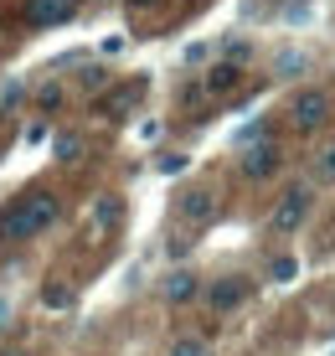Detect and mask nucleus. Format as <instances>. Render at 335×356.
<instances>
[{
	"label": "nucleus",
	"instance_id": "3",
	"mask_svg": "<svg viewBox=\"0 0 335 356\" xmlns=\"http://www.w3.org/2000/svg\"><path fill=\"white\" fill-rule=\"evenodd\" d=\"M289 124L300 129V134H320L330 124V93L325 88H304V93H294V104H289Z\"/></svg>",
	"mask_w": 335,
	"mask_h": 356
},
{
	"label": "nucleus",
	"instance_id": "11",
	"mask_svg": "<svg viewBox=\"0 0 335 356\" xmlns=\"http://www.w3.org/2000/svg\"><path fill=\"white\" fill-rule=\"evenodd\" d=\"M294 268H300V264H294L289 253H279V259L268 264V279H274V284H289V279H294Z\"/></svg>",
	"mask_w": 335,
	"mask_h": 356
},
{
	"label": "nucleus",
	"instance_id": "5",
	"mask_svg": "<svg viewBox=\"0 0 335 356\" xmlns=\"http://www.w3.org/2000/svg\"><path fill=\"white\" fill-rule=\"evenodd\" d=\"M176 212H181V222H186V227H206V222L217 217V191H212V186H191V191H181Z\"/></svg>",
	"mask_w": 335,
	"mask_h": 356
},
{
	"label": "nucleus",
	"instance_id": "8",
	"mask_svg": "<svg viewBox=\"0 0 335 356\" xmlns=\"http://www.w3.org/2000/svg\"><path fill=\"white\" fill-rule=\"evenodd\" d=\"M140 93H145V83H140V78H134V83H119L114 93H104V98H98V114H108V119H124L134 104H140Z\"/></svg>",
	"mask_w": 335,
	"mask_h": 356
},
{
	"label": "nucleus",
	"instance_id": "12",
	"mask_svg": "<svg viewBox=\"0 0 335 356\" xmlns=\"http://www.w3.org/2000/svg\"><path fill=\"white\" fill-rule=\"evenodd\" d=\"M93 217H98V227H114V222H119V217H124V207H119V196H108V202H98V212H93Z\"/></svg>",
	"mask_w": 335,
	"mask_h": 356
},
{
	"label": "nucleus",
	"instance_id": "1",
	"mask_svg": "<svg viewBox=\"0 0 335 356\" xmlns=\"http://www.w3.org/2000/svg\"><path fill=\"white\" fill-rule=\"evenodd\" d=\"M62 217V202H57V191H26V196H16V202L0 212V238L6 243H26L36 238V232H47Z\"/></svg>",
	"mask_w": 335,
	"mask_h": 356
},
{
	"label": "nucleus",
	"instance_id": "17",
	"mask_svg": "<svg viewBox=\"0 0 335 356\" xmlns=\"http://www.w3.org/2000/svg\"><path fill=\"white\" fill-rule=\"evenodd\" d=\"M129 6H155V0H129Z\"/></svg>",
	"mask_w": 335,
	"mask_h": 356
},
{
	"label": "nucleus",
	"instance_id": "15",
	"mask_svg": "<svg viewBox=\"0 0 335 356\" xmlns=\"http://www.w3.org/2000/svg\"><path fill=\"white\" fill-rule=\"evenodd\" d=\"M78 150H83V140H78V134H67V140H57V155H62V161H78Z\"/></svg>",
	"mask_w": 335,
	"mask_h": 356
},
{
	"label": "nucleus",
	"instance_id": "2",
	"mask_svg": "<svg viewBox=\"0 0 335 356\" xmlns=\"http://www.w3.org/2000/svg\"><path fill=\"white\" fill-rule=\"evenodd\" d=\"M309 207H315V191H309V186H289V191L274 202V212H268V232H279V238L300 232L304 217H309Z\"/></svg>",
	"mask_w": 335,
	"mask_h": 356
},
{
	"label": "nucleus",
	"instance_id": "10",
	"mask_svg": "<svg viewBox=\"0 0 335 356\" xmlns=\"http://www.w3.org/2000/svg\"><path fill=\"white\" fill-rule=\"evenodd\" d=\"M243 83V67L238 63H217L212 72H206V93H232Z\"/></svg>",
	"mask_w": 335,
	"mask_h": 356
},
{
	"label": "nucleus",
	"instance_id": "6",
	"mask_svg": "<svg viewBox=\"0 0 335 356\" xmlns=\"http://www.w3.org/2000/svg\"><path fill=\"white\" fill-rule=\"evenodd\" d=\"M243 176L247 181H268V176H274V170L284 165V155H279V145L274 140H253V145H247V150H243Z\"/></svg>",
	"mask_w": 335,
	"mask_h": 356
},
{
	"label": "nucleus",
	"instance_id": "9",
	"mask_svg": "<svg viewBox=\"0 0 335 356\" xmlns=\"http://www.w3.org/2000/svg\"><path fill=\"white\" fill-rule=\"evenodd\" d=\"M196 294H202V279H196L191 268H181V274L165 279V300H170V305H191Z\"/></svg>",
	"mask_w": 335,
	"mask_h": 356
},
{
	"label": "nucleus",
	"instance_id": "14",
	"mask_svg": "<svg viewBox=\"0 0 335 356\" xmlns=\"http://www.w3.org/2000/svg\"><path fill=\"white\" fill-rule=\"evenodd\" d=\"M279 67H284V78H294V72H304V52H284V57H279Z\"/></svg>",
	"mask_w": 335,
	"mask_h": 356
},
{
	"label": "nucleus",
	"instance_id": "13",
	"mask_svg": "<svg viewBox=\"0 0 335 356\" xmlns=\"http://www.w3.org/2000/svg\"><path fill=\"white\" fill-rule=\"evenodd\" d=\"M170 356H206V346L196 336H181V341H170Z\"/></svg>",
	"mask_w": 335,
	"mask_h": 356
},
{
	"label": "nucleus",
	"instance_id": "7",
	"mask_svg": "<svg viewBox=\"0 0 335 356\" xmlns=\"http://www.w3.org/2000/svg\"><path fill=\"white\" fill-rule=\"evenodd\" d=\"M72 10H78V0H26V26H57V21H67Z\"/></svg>",
	"mask_w": 335,
	"mask_h": 356
},
{
	"label": "nucleus",
	"instance_id": "4",
	"mask_svg": "<svg viewBox=\"0 0 335 356\" xmlns=\"http://www.w3.org/2000/svg\"><path fill=\"white\" fill-rule=\"evenodd\" d=\"M247 294H253V284H247L243 274H222L206 284V305H212L217 315H232V310H243L247 305Z\"/></svg>",
	"mask_w": 335,
	"mask_h": 356
},
{
	"label": "nucleus",
	"instance_id": "16",
	"mask_svg": "<svg viewBox=\"0 0 335 356\" xmlns=\"http://www.w3.org/2000/svg\"><path fill=\"white\" fill-rule=\"evenodd\" d=\"M320 170H325V176H335V145L325 150V161H320Z\"/></svg>",
	"mask_w": 335,
	"mask_h": 356
},
{
	"label": "nucleus",
	"instance_id": "18",
	"mask_svg": "<svg viewBox=\"0 0 335 356\" xmlns=\"http://www.w3.org/2000/svg\"><path fill=\"white\" fill-rule=\"evenodd\" d=\"M0 356H26V351H0Z\"/></svg>",
	"mask_w": 335,
	"mask_h": 356
}]
</instances>
